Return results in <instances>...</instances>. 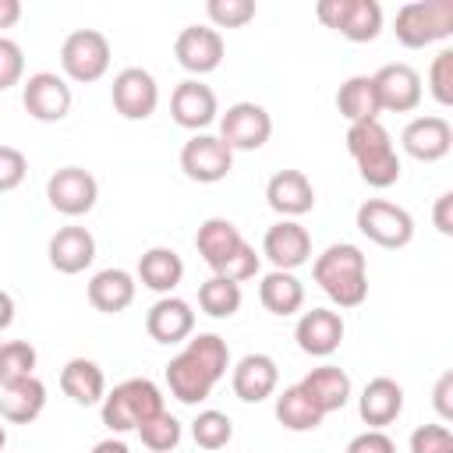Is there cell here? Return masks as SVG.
Returning <instances> with one entry per match:
<instances>
[{
	"instance_id": "cell-1",
	"label": "cell",
	"mask_w": 453,
	"mask_h": 453,
	"mask_svg": "<svg viewBox=\"0 0 453 453\" xmlns=\"http://www.w3.org/2000/svg\"><path fill=\"white\" fill-rule=\"evenodd\" d=\"M230 368V347L219 333H198V336H188L184 347L170 357L166 365V386H170V396L195 407L202 400H209L212 386L226 375Z\"/></svg>"
},
{
	"instance_id": "cell-2",
	"label": "cell",
	"mask_w": 453,
	"mask_h": 453,
	"mask_svg": "<svg viewBox=\"0 0 453 453\" xmlns=\"http://www.w3.org/2000/svg\"><path fill=\"white\" fill-rule=\"evenodd\" d=\"M311 276L336 308H357L368 297V262L365 251L350 241L329 244L322 255H315Z\"/></svg>"
},
{
	"instance_id": "cell-3",
	"label": "cell",
	"mask_w": 453,
	"mask_h": 453,
	"mask_svg": "<svg viewBox=\"0 0 453 453\" xmlns=\"http://www.w3.org/2000/svg\"><path fill=\"white\" fill-rule=\"evenodd\" d=\"M163 407V389L145 379V375H134V379H124L117 382L113 389H106L103 403H99V414H103V425L120 435V432H134L138 425H145L149 418H156Z\"/></svg>"
},
{
	"instance_id": "cell-4",
	"label": "cell",
	"mask_w": 453,
	"mask_h": 453,
	"mask_svg": "<svg viewBox=\"0 0 453 453\" xmlns=\"http://www.w3.org/2000/svg\"><path fill=\"white\" fill-rule=\"evenodd\" d=\"M393 32L400 46L425 50L453 35V0H411L396 11Z\"/></svg>"
},
{
	"instance_id": "cell-5",
	"label": "cell",
	"mask_w": 453,
	"mask_h": 453,
	"mask_svg": "<svg viewBox=\"0 0 453 453\" xmlns=\"http://www.w3.org/2000/svg\"><path fill=\"white\" fill-rule=\"evenodd\" d=\"M110 57H113L110 39L99 28H74L60 42V71L78 85L99 81L110 71Z\"/></svg>"
},
{
	"instance_id": "cell-6",
	"label": "cell",
	"mask_w": 453,
	"mask_h": 453,
	"mask_svg": "<svg viewBox=\"0 0 453 453\" xmlns=\"http://www.w3.org/2000/svg\"><path fill=\"white\" fill-rule=\"evenodd\" d=\"M354 219H357V230L372 244H379V248L396 251V248H407L414 241V216L403 205H396V202L368 198V202L357 205V216Z\"/></svg>"
},
{
	"instance_id": "cell-7",
	"label": "cell",
	"mask_w": 453,
	"mask_h": 453,
	"mask_svg": "<svg viewBox=\"0 0 453 453\" xmlns=\"http://www.w3.org/2000/svg\"><path fill=\"white\" fill-rule=\"evenodd\" d=\"M315 18L326 28H336L350 42H372L382 32V4L379 0H319Z\"/></svg>"
},
{
	"instance_id": "cell-8",
	"label": "cell",
	"mask_w": 453,
	"mask_h": 453,
	"mask_svg": "<svg viewBox=\"0 0 453 453\" xmlns=\"http://www.w3.org/2000/svg\"><path fill=\"white\" fill-rule=\"evenodd\" d=\"M71 103H74L71 85H67V78L57 74V71H35V74H28V81L21 85V106H25V113H28L32 120H39V124H57V120H64V117L71 113Z\"/></svg>"
},
{
	"instance_id": "cell-9",
	"label": "cell",
	"mask_w": 453,
	"mask_h": 453,
	"mask_svg": "<svg viewBox=\"0 0 453 453\" xmlns=\"http://www.w3.org/2000/svg\"><path fill=\"white\" fill-rule=\"evenodd\" d=\"M269 134H273V117L265 106L251 99L226 106V113L219 117V138L226 142L230 152H255L269 142Z\"/></svg>"
},
{
	"instance_id": "cell-10",
	"label": "cell",
	"mask_w": 453,
	"mask_h": 453,
	"mask_svg": "<svg viewBox=\"0 0 453 453\" xmlns=\"http://www.w3.org/2000/svg\"><path fill=\"white\" fill-rule=\"evenodd\" d=\"M180 170L188 180H198V184H216L223 180L230 170H234V152L226 149V142L219 134H191L180 149Z\"/></svg>"
},
{
	"instance_id": "cell-11",
	"label": "cell",
	"mask_w": 453,
	"mask_h": 453,
	"mask_svg": "<svg viewBox=\"0 0 453 453\" xmlns=\"http://www.w3.org/2000/svg\"><path fill=\"white\" fill-rule=\"evenodd\" d=\"M96 198H99V180L85 166H60L46 180V202L60 216H71V219L85 216L96 209Z\"/></svg>"
},
{
	"instance_id": "cell-12",
	"label": "cell",
	"mask_w": 453,
	"mask_h": 453,
	"mask_svg": "<svg viewBox=\"0 0 453 453\" xmlns=\"http://www.w3.org/2000/svg\"><path fill=\"white\" fill-rule=\"evenodd\" d=\"M110 99H113V110L124 120H149L156 113V106H159V85H156L152 71L124 67V71L113 74Z\"/></svg>"
},
{
	"instance_id": "cell-13",
	"label": "cell",
	"mask_w": 453,
	"mask_h": 453,
	"mask_svg": "<svg viewBox=\"0 0 453 453\" xmlns=\"http://www.w3.org/2000/svg\"><path fill=\"white\" fill-rule=\"evenodd\" d=\"M223 53H226V42H223V35H219L212 25H188V28H180L177 39H173V57H177V64H180L188 74H195V78L216 71V67L223 64Z\"/></svg>"
},
{
	"instance_id": "cell-14",
	"label": "cell",
	"mask_w": 453,
	"mask_h": 453,
	"mask_svg": "<svg viewBox=\"0 0 453 453\" xmlns=\"http://www.w3.org/2000/svg\"><path fill=\"white\" fill-rule=\"evenodd\" d=\"M170 117L184 131L202 134L212 120H219V99L202 78H184L170 96Z\"/></svg>"
},
{
	"instance_id": "cell-15",
	"label": "cell",
	"mask_w": 453,
	"mask_h": 453,
	"mask_svg": "<svg viewBox=\"0 0 453 453\" xmlns=\"http://www.w3.org/2000/svg\"><path fill=\"white\" fill-rule=\"evenodd\" d=\"M400 145L411 159L418 163H439L442 156H449L453 149V127L446 117L428 113V117H414L403 124L400 131Z\"/></svg>"
},
{
	"instance_id": "cell-16",
	"label": "cell",
	"mask_w": 453,
	"mask_h": 453,
	"mask_svg": "<svg viewBox=\"0 0 453 453\" xmlns=\"http://www.w3.org/2000/svg\"><path fill=\"white\" fill-rule=\"evenodd\" d=\"M372 85H375L379 106L389 113H411V110H418V103L425 96L421 74L411 64H382L372 74Z\"/></svg>"
},
{
	"instance_id": "cell-17",
	"label": "cell",
	"mask_w": 453,
	"mask_h": 453,
	"mask_svg": "<svg viewBox=\"0 0 453 453\" xmlns=\"http://www.w3.org/2000/svg\"><path fill=\"white\" fill-rule=\"evenodd\" d=\"M343 315L333 311V308H311V311H301L297 326H294V340L297 347L308 354V357H329L340 350L343 343Z\"/></svg>"
},
{
	"instance_id": "cell-18",
	"label": "cell",
	"mask_w": 453,
	"mask_h": 453,
	"mask_svg": "<svg viewBox=\"0 0 453 453\" xmlns=\"http://www.w3.org/2000/svg\"><path fill=\"white\" fill-rule=\"evenodd\" d=\"M262 255L273 262V269L294 273L297 265L311 262V234L297 219H280L262 237Z\"/></svg>"
},
{
	"instance_id": "cell-19",
	"label": "cell",
	"mask_w": 453,
	"mask_h": 453,
	"mask_svg": "<svg viewBox=\"0 0 453 453\" xmlns=\"http://www.w3.org/2000/svg\"><path fill=\"white\" fill-rule=\"evenodd\" d=\"M230 386H234V396L244 400V403H262L276 393L280 386V368L269 354H244L234 368H230Z\"/></svg>"
},
{
	"instance_id": "cell-20",
	"label": "cell",
	"mask_w": 453,
	"mask_h": 453,
	"mask_svg": "<svg viewBox=\"0 0 453 453\" xmlns=\"http://www.w3.org/2000/svg\"><path fill=\"white\" fill-rule=\"evenodd\" d=\"M265 202L280 219H297L315 209V188L301 170H276L265 184Z\"/></svg>"
},
{
	"instance_id": "cell-21",
	"label": "cell",
	"mask_w": 453,
	"mask_h": 453,
	"mask_svg": "<svg viewBox=\"0 0 453 453\" xmlns=\"http://www.w3.org/2000/svg\"><path fill=\"white\" fill-rule=\"evenodd\" d=\"M145 333H149L156 343H163V347L184 343V340L195 333V311H191V304H188L184 297H177V294L159 297V301L149 308V315H145Z\"/></svg>"
},
{
	"instance_id": "cell-22",
	"label": "cell",
	"mask_w": 453,
	"mask_h": 453,
	"mask_svg": "<svg viewBox=\"0 0 453 453\" xmlns=\"http://www.w3.org/2000/svg\"><path fill=\"white\" fill-rule=\"evenodd\" d=\"M46 255H50V265L64 276H78L92 265L96 258V237L88 226H60L50 244H46Z\"/></svg>"
},
{
	"instance_id": "cell-23",
	"label": "cell",
	"mask_w": 453,
	"mask_h": 453,
	"mask_svg": "<svg viewBox=\"0 0 453 453\" xmlns=\"http://www.w3.org/2000/svg\"><path fill=\"white\" fill-rule=\"evenodd\" d=\"M403 411V386L389 375H375L365 382L361 396H357V414L368 428H386L400 418Z\"/></svg>"
},
{
	"instance_id": "cell-24",
	"label": "cell",
	"mask_w": 453,
	"mask_h": 453,
	"mask_svg": "<svg viewBox=\"0 0 453 453\" xmlns=\"http://www.w3.org/2000/svg\"><path fill=\"white\" fill-rule=\"evenodd\" d=\"M241 244H244V237H241V230H237L226 216H209V219L198 226V234H195V248H198L202 262H205L212 273H219V269L237 255Z\"/></svg>"
},
{
	"instance_id": "cell-25",
	"label": "cell",
	"mask_w": 453,
	"mask_h": 453,
	"mask_svg": "<svg viewBox=\"0 0 453 453\" xmlns=\"http://www.w3.org/2000/svg\"><path fill=\"white\" fill-rule=\"evenodd\" d=\"M138 280H142L145 290L166 297V294H173V290L180 287V280H184V258H180L173 248L156 244V248L142 251V258H138Z\"/></svg>"
},
{
	"instance_id": "cell-26",
	"label": "cell",
	"mask_w": 453,
	"mask_h": 453,
	"mask_svg": "<svg viewBox=\"0 0 453 453\" xmlns=\"http://www.w3.org/2000/svg\"><path fill=\"white\" fill-rule=\"evenodd\" d=\"M134 276L127 269H99L92 280H88V304L103 315H120L124 308H131L134 301Z\"/></svg>"
},
{
	"instance_id": "cell-27",
	"label": "cell",
	"mask_w": 453,
	"mask_h": 453,
	"mask_svg": "<svg viewBox=\"0 0 453 453\" xmlns=\"http://www.w3.org/2000/svg\"><path fill=\"white\" fill-rule=\"evenodd\" d=\"M297 386L311 396V403H315L322 414L343 411L347 400H350V389H354V386H350V375H347L343 368H336V365H319V368H311Z\"/></svg>"
},
{
	"instance_id": "cell-28",
	"label": "cell",
	"mask_w": 453,
	"mask_h": 453,
	"mask_svg": "<svg viewBox=\"0 0 453 453\" xmlns=\"http://www.w3.org/2000/svg\"><path fill=\"white\" fill-rule=\"evenodd\" d=\"M60 389L74 403L92 407V403H103V396H106V375L92 357H71L60 368Z\"/></svg>"
},
{
	"instance_id": "cell-29",
	"label": "cell",
	"mask_w": 453,
	"mask_h": 453,
	"mask_svg": "<svg viewBox=\"0 0 453 453\" xmlns=\"http://www.w3.org/2000/svg\"><path fill=\"white\" fill-rule=\"evenodd\" d=\"M258 301H262V308H265L269 315H280V319L297 315L301 304H304V283H301L294 273L273 269V273H265L262 283H258Z\"/></svg>"
},
{
	"instance_id": "cell-30",
	"label": "cell",
	"mask_w": 453,
	"mask_h": 453,
	"mask_svg": "<svg viewBox=\"0 0 453 453\" xmlns=\"http://www.w3.org/2000/svg\"><path fill=\"white\" fill-rule=\"evenodd\" d=\"M336 110L347 124H361V120H379L382 106L372 85V74H350L340 88H336Z\"/></svg>"
},
{
	"instance_id": "cell-31",
	"label": "cell",
	"mask_w": 453,
	"mask_h": 453,
	"mask_svg": "<svg viewBox=\"0 0 453 453\" xmlns=\"http://www.w3.org/2000/svg\"><path fill=\"white\" fill-rule=\"evenodd\" d=\"M42 411H46V386H42L39 375L4 389V396H0V414L11 425H32Z\"/></svg>"
},
{
	"instance_id": "cell-32",
	"label": "cell",
	"mask_w": 453,
	"mask_h": 453,
	"mask_svg": "<svg viewBox=\"0 0 453 453\" xmlns=\"http://www.w3.org/2000/svg\"><path fill=\"white\" fill-rule=\"evenodd\" d=\"M276 421L287 428V432H315L319 425H322V411L311 403V396L294 382V386H287L280 396H276Z\"/></svg>"
},
{
	"instance_id": "cell-33",
	"label": "cell",
	"mask_w": 453,
	"mask_h": 453,
	"mask_svg": "<svg viewBox=\"0 0 453 453\" xmlns=\"http://www.w3.org/2000/svg\"><path fill=\"white\" fill-rule=\"evenodd\" d=\"M241 301H244L241 283L223 280V276H209V280L198 287V308H202L209 319H230V315H237Z\"/></svg>"
},
{
	"instance_id": "cell-34",
	"label": "cell",
	"mask_w": 453,
	"mask_h": 453,
	"mask_svg": "<svg viewBox=\"0 0 453 453\" xmlns=\"http://www.w3.org/2000/svg\"><path fill=\"white\" fill-rule=\"evenodd\" d=\"M35 365H39V354L28 340H7L0 343V389H11L25 379L35 375Z\"/></svg>"
},
{
	"instance_id": "cell-35",
	"label": "cell",
	"mask_w": 453,
	"mask_h": 453,
	"mask_svg": "<svg viewBox=\"0 0 453 453\" xmlns=\"http://www.w3.org/2000/svg\"><path fill=\"white\" fill-rule=\"evenodd\" d=\"M347 152L354 156V163L361 159H372L379 152H389L393 149V138L389 131L382 127V120H361V124H347Z\"/></svg>"
},
{
	"instance_id": "cell-36",
	"label": "cell",
	"mask_w": 453,
	"mask_h": 453,
	"mask_svg": "<svg viewBox=\"0 0 453 453\" xmlns=\"http://www.w3.org/2000/svg\"><path fill=\"white\" fill-rule=\"evenodd\" d=\"M191 439H195V446H202V449H209V453L226 449V442L234 439V421H230V414L212 411V407L198 411L195 421H191Z\"/></svg>"
},
{
	"instance_id": "cell-37",
	"label": "cell",
	"mask_w": 453,
	"mask_h": 453,
	"mask_svg": "<svg viewBox=\"0 0 453 453\" xmlns=\"http://www.w3.org/2000/svg\"><path fill=\"white\" fill-rule=\"evenodd\" d=\"M134 432H138L142 446H149L152 453H170V449H177V442H180V435H184V425H180L170 411H159L156 418H149V421L138 425Z\"/></svg>"
},
{
	"instance_id": "cell-38",
	"label": "cell",
	"mask_w": 453,
	"mask_h": 453,
	"mask_svg": "<svg viewBox=\"0 0 453 453\" xmlns=\"http://www.w3.org/2000/svg\"><path fill=\"white\" fill-rule=\"evenodd\" d=\"M255 0H209L205 4V14L212 21V28H244L251 18H255Z\"/></svg>"
},
{
	"instance_id": "cell-39",
	"label": "cell",
	"mask_w": 453,
	"mask_h": 453,
	"mask_svg": "<svg viewBox=\"0 0 453 453\" xmlns=\"http://www.w3.org/2000/svg\"><path fill=\"white\" fill-rule=\"evenodd\" d=\"M400 170H403V166H400L396 149L379 152V156L357 163V173H361V180H365L368 188H393V184L400 180Z\"/></svg>"
},
{
	"instance_id": "cell-40",
	"label": "cell",
	"mask_w": 453,
	"mask_h": 453,
	"mask_svg": "<svg viewBox=\"0 0 453 453\" xmlns=\"http://www.w3.org/2000/svg\"><path fill=\"white\" fill-rule=\"evenodd\" d=\"M428 92L439 106H453V50H439L428 67Z\"/></svg>"
},
{
	"instance_id": "cell-41",
	"label": "cell",
	"mask_w": 453,
	"mask_h": 453,
	"mask_svg": "<svg viewBox=\"0 0 453 453\" xmlns=\"http://www.w3.org/2000/svg\"><path fill=\"white\" fill-rule=\"evenodd\" d=\"M411 453H453V435L446 425H418L411 432Z\"/></svg>"
},
{
	"instance_id": "cell-42",
	"label": "cell",
	"mask_w": 453,
	"mask_h": 453,
	"mask_svg": "<svg viewBox=\"0 0 453 453\" xmlns=\"http://www.w3.org/2000/svg\"><path fill=\"white\" fill-rule=\"evenodd\" d=\"M25 74V53L11 35H0V92L14 88Z\"/></svg>"
},
{
	"instance_id": "cell-43",
	"label": "cell",
	"mask_w": 453,
	"mask_h": 453,
	"mask_svg": "<svg viewBox=\"0 0 453 453\" xmlns=\"http://www.w3.org/2000/svg\"><path fill=\"white\" fill-rule=\"evenodd\" d=\"M258 269H262V258H258V251L244 241V244L237 248V255H234L219 273H212V276H223V280L244 283V280H255V276H258Z\"/></svg>"
},
{
	"instance_id": "cell-44",
	"label": "cell",
	"mask_w": 453,
	"mask_h": 453,
	"mask_svg": "<svg viewBox=\"0 0 453 453\" xmlns=\"http://www.w3.org/2000/svg\"><path fill=\"white\" fill-rule=\"evenodd\" d=\"M28 173V159L14 145H0V191H14Z\"/></svg>"
},
{
	"instance_id": "cell-45",
	"label": "cell",
	"mask_w": 453,
	"mask_h": 453,
	"mask_svg": "<svg viewBox=\"0 0 453 453\" xmlns=\"http://www.w3.org/2000/svg\"><path fill=\"white\" fill-rule=\"evenodd\" d=\"M343 453H396V442L382 428H365L347 442Z\"/></svg>"
},
{
	"instance_id": "cell-46",
	"label": "cell",
	"mask_w": 453,
	"mask_h": 453,
	"mask_svg": "<svg viewBox=\"0 0 453 453\" xmlns=\"http://www.w3.org/2000/svg\"><path fill=\"white\" fill-rule=\"evenodd\" d=\"M432 403H435L442 425L453 421V372H442V375H439V382H435V389H432Z\"/></svg>"
},
{
	"instance_id": "cell-47",
	"label": "cell",
	"mask_w": 453,
	"mask_h": 453,
	"mask_svg": "<svg viewBox=\"0 0 453 453\" xmlns=\"http://www.w3.org/2000/svg\"><path fill=\"white\" fill-rule=\"evenodd\" d=\"M432 223L442 237H453V191H442L432 205Z\"/></svg>"
},
{
	"instance_id": "cell-48",
	"label": "cell",
	"mask_w": 453,
	"mask_h": 453,
	"mask_svg": "<svg viewBox=\"0 0 453 453\" xmlns=\"http://www.w3.org/2000/svg\"><path fill=\"white\" fill-rule=\"evenodd\" d=\"M18 18H21V4L18 0H0V35H4V28H14Z\"/></svg>"
},
{
	"instance_id": "cell-49",
	"label": "cell",
	"mask_w": 453,
	"mask_h": 453,
	"mask_svg": "<svg viewBox=\"0 0 453 453\" xmlns=\"http://www.w3.org/2000/svg\"><path fill=\"white\" fill-rule=\"evenodd\" d=\"M11 322H14V297L0 287V333L11 329Z\"/></svg>"
},
{
	"instance_id": "cell-50",
	"label": "cell",
	"mask_w": 453,
	"mask_h": 453,
	"mask_svg": "<svg viewBox=\"0 0 453 453\" xmlns=\"http://www.w3.org/2000/svg\"><path fill=\"white\" fill-rule=\"evenodd\" d=\"M92 453H131V449H127V442H124V439H113V435H110V439L96 442V446H92Z\"/></svg>"
},
{
	"instance_id": "cell-51",
	"label": "cell",
	"mask_w": 453,
	"mask_h": 453,
	"mask_svg": "<svg viewBox=\"0 0 453 453\" xmlns=\"http://www.w3.org/2000/svg\"><path fill=\"white\" fill-rule=\"evenodd\" d=\"M4 446H7V432H4V425H0V453H4Z\"/></svg>"
}]
</instances>
